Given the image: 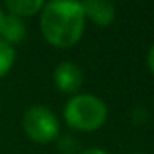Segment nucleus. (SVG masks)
Returning a JSON list of instances; mask_svg holds the SVG:
<instances>
[{
	"label": "nucleus",
	"instance_id": "6e6552de",
	"mask_svg": "<svg viewBox=\"0 0 154 154\" xmlns=\"http://www.w3.org/2000/svg\"><path fill=\"white\" fill-rule=\"evenodd\" d=\"M15 48L10 43L0 40V78H4L15 65Z\"/></svg>",
	"mask_w": 154,
	"mask_h": 154
},
{
	"label": "nucleus",
	"instance_id": "9b49d317",
	"mask_svg": "<svg viewBox=\"0 0 154 154\" xmlns=\"http://www.w3.org/2000/svg\"><path fill=\"white\" fill-rule=\"evenodd\" d=\"M80 154H109V152H106L104 149H100V147H91V149H85Z\"/></svg>",
	"mask_w": 154,
	"mask_h": 154
},
{
	"label": "nucleus",
	"instance_id": "7ed1b4c3",
	"mask_svg": "<svg viewBox=\"0 0 154 154\" xmlns=\"http://www.w3.org/2000/svg\"><path fill=\"white\" fill-rule=\"evenodd\" d=\"M23 131L32 141L35 143H51L58 137L60 133V121L55 116L53 111L45 106H32L23 114Z\"/></svg>",
	"mask_w": 154,
	"mask_h": 154
},
{
	"label": "nucleus",
	"instance_id": "f8f14e48",
	"mask_svg": "<svg viewBox=\"0 0 154 154\" xmlns=\"http://www.w3.org/2000/svg\"><path fill=\"white\" fill-rule=\"evenodd\" d=\"M4 20H5V14H4V10L0 8V30H2V25H4Z\"/></svg>",
	"mask_w": 154,
	"mask_h": 154
},
{
	"label": "nucleus",
	"instance_id": "0eeeda50",
	"mask_svg": "<svg viewBox=\"0 0 154 154\" xmlns=\"http://www.w3.org/2000/svg\"><path fill=\"white\" fill-rule=\"evenodd\" d=\"M8 12L17 17H32L45 7V0H4Z\"/></svg>",
	"mask_w": 154,
	"mask_h": 154
},
{
	"label": "nucleus",
	"instance_id": "39448f33",
	"mask_svg": "<svg viewBox=\"0 0 154 154\" xmlns=\"http://www.w3.org/2000/svg\"><path fill=\"white\" fill-rule=\"evenodd\" d=\"M81 7H83L85 17L100 27L111 25L116 17V8L111 0H83Z\"/></svg>",
	"mask_w": 154,
	"mask_h": 154
},
{
	"label": "nucleus",
	"instance_id": "f03ea898",
	"mask_svg": "<svg viewBox=\"0 0 154 154\" xmlns=\"http://www.w3.org/2000/svg\"><path fill=\"white\" fill-rule=\"evenodd\" d=\"M63 116L70 128L83 133H91L103 128L106 123L108 108L94 94H75L65 104Z\"/></svg>",
	"mask_w": 154,
	"mask_h": 154
},
{
	"label": "nucleus",
	"instance_id": "423d86ee",
	"mask_svg": "<svg viewBox=\"0 0 154 154\" xmlns=\"http://www.w3.org/2000/svg\"><path fill=\"white\" fill-rule=\"evenodd\" d=\"M27 35V27H25L23 20L17 15H5L4 25H2V30H0V40L7 42L14 47L15 43H20L22 40Z\"/></svg>",
	"mask_w": 154,
	"mask_h": 154
},
{
	"label": "nucleus",
	"instance_id": "f257e3e1",
	"mask_svg": "<svg viewBox=\"0 0 154 154\" xmlns=\"http://www.w3.org/2000/svg\"><path fill=\"white\" fill-rule=\"evenodd\" d=\"M85 17L78 0H50L42 8L40 30L45 40L57 48H71L81 40Z\"/></svg>",
	"mask_w": 154,
	"mask_h": 154
},
{
	"label": "nucleus",
	"instance_id": "9d476101",
	"mask_svg": "<svg viewBox=\"0 0 154 154\" xmlns=\"http://www.w3.org/2000/svg\"><path fill=\"white\" fill-rule=\"evenodd\" d=\"M147 66H149L151 73L154 75V45L151 47L149 53H147Z\"/></svg>",
	"mask_w": 154,
	"mask_h": 154
},
{
	"label": "nucleus",
	"instance_id": "20e7f679",
	"mask_svg": "<svg viewBox=\"0 0 154 154\" xmlns=\"http://www.w3.org/2000/svg\"><path fill=\"white\" fill-rule=\"evenodd\" d=\"M53 83L61 93L75 94L83 85V71L71 61L60 63L53 71Z\"/></svg>",
	"mask_w": 154,
	"mask_h": 154
},
{
	"label": "nucleus",
	"instance_id": "1a4fd4ad",
	"mask_svg": "<svg viewBox=\"0 0 154 154\" xmlns=\"http://www.w3.org/2000/svg\"><path fill=\"white\" fill-rule=\"evenodd\" d=\"M58 147L65 154H73L78 149V143L75 141L73 136H63L61 139H58Z\"/></svg>",
	"mask_w": 154,
	"mask_h": 154
},
{
	"label": "nucleus",
	"instance_id": "ddd939ff",
	"mask_svg": "<svg viewBox=\"0 0 154 154\" xmlns=\"http://www.w3.org/2000/svg\"><path fill=\"white\" fill-rule=\"evenodd\" d=\"M136 154H143V152H136Z\"/></svg>",
	"mask_w": 154,
	"mask_h": 154
}]
</instances>
